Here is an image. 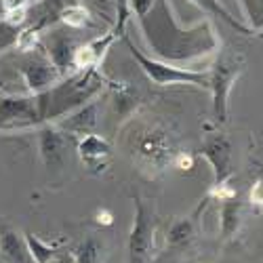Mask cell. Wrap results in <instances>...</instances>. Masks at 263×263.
Masks as SVG:
<instances>
[{"mask_svg": "<svg viewBox=\"0 0 263 263\" xmlns=\"http://www.w3.org/2000/svg\"><path fill=\"white\" fill-rule=\"evenodd\" d=\"M19 72H21V76H24V80H26L32 95L49 91L51 86H55L63 78L61 72L51 63V59L47 55H36V57H30L26 61H21L19 63Z\"/></svg>", "mask_w": 263, "mask_h": 263, "instance_id": "obj_9", "label": "cell"}, {"mask_svg": "<svg viewBox=\"0 0 263 263\" xmlns=\"http://www.w3.org/2000/svg\"><path fill=\"white\" fill-rule=\"evenodd\" d=\"M120 143L135 168L147 179L160 177L179 154L177 137L158 116H130L120 130Z\"/></svg>", "mask_w": 263, "mask_h": 263, "instance_id": "obj_2", "label": "cell"}, {"mask_svg": "<svg viewBox=\"0 0 263 263\" xmlns=\"http://www.w3.org/2000/svg\"><path fill=\"white\" fill-rule=\"evenodd\" d=\"M247 70V57L236 49L217 51V57L209 70V89L213 93V118L228 122V99L232 86Z\"/></svg>", "mask_w": 263, "mask_h": 263, "instance_id": "obj_4", "label": "cell"}, {"mask_svg": "<svg viewBox=\"0 0 263 263\" xmlns=\"http://www.w3.org/2000/svg\"><path fill=\"white\" fill-rule=\"evenodd\" d=\"M173 168H179V171H192L194 168V156L192 154H185V152H179L177 158L173 162Z\"/></svg>", "mask_w": 263, "mask_h": 263, "instance_id": "obj_28", "label": "cell"}, {"mask_svg": "<svg viewBox=\"0 0 263 263\" xmlns=\"http://www.w3.org/2000/svg\"><path fill=\"white\" fill-rule=\"evenodd\" d=\"M68 145H70V135L65 130H61L55 122H49L38 130V149H40V156L45 160L47 168L59 171L63 166L65 154H68Z\"/></svg>", "mask_w": 263, "mask_h": 263, "instance_id": "obj_10", "label": "cell"}, {"mask_svg": "<svg viewBox=\"0 0 263 263\" xmlns=\"http://www.w3.org/2000/svg\"><path fill=\"white\" fill-rule=\"evenodd\" d=\"M17 34H19V30H17L15 26H11V24H7V21H3V24H0V51L7 49V47H11V45H15Z\"/></svg>", "mask_w": 263, "mask_h": 263, "instance_id": "obj_24", "label": "cell"}, {"mask_svg": "<svg viewBox=\"0 0 263 263\" xmlns=\"http://www.w3.org/2000/svg\"><path fill=\"white\" fill-rule=\"evenodd\" d=\"M192 240H194V221L190 217L173 221V226L168 228V234H166V242L171 247H175V249L187 247Z\"/></svg>", "mask_w": 263, "mask_h": 263, "instance_id": "obj_18", "label": "cell"}, {"mask_svg": "<svg viewBox=\"0 0 263 263\" xmlns=\"http://www.w3.org/2000/svg\"><path fill=\"white\" fill-rule=\"evenodd\" d=\"M128 3H130L133 13L137 15V19H141V17H145L152 11V7L156 5V0H128Z\"/></svg>", "mask_w": 263, "mask_h": 263, "instance_id": "obj_27", "label": "cell"}, {"mask_svg": "<svg viewBox=\"0 0 263 263\" xmlns=\"http://www.w3.org/2000/svg\"><path fill=\"white\" fill-rule=\"evenodd\" d=\"M135 219L128 234L126 263H152L154 259V240H156V217L145 202L135 196Z\"/></svg>", "mask_w": 263, "mask_h": 263, "instance_id": "obj_6", "label": "cell"}, {"mask_svg": "<svg viewBox=\"0 0 263 263\" xmlns=\"http://www.w3.org/2000/svg\"><path fill=\"white\" fill-rule=\"evenodd\" d=\"M0 263H36L30 255L26 236L9 228L0 232Z\"/></svg>", "mask_w": 263, "mask_h": 263, "instance_id": "obj_14", "label": "cell"}, {"mask_svg": "<svg viewBox=\"0 0 263 263\" xmlns=\"http://www.w3.org/2000/svg\"><path fill=\"white\" fill-rule=\"evenodd\" d=\"M28 17V7H19V9H11V11H5V21L15 28H19L21 24L26 21Z\"/></svg>", "mask_w": 263, "mask_h": 263, "instance_id": "obj_25", "label": "cell"}, {"mask_svg": "<svg viewBox=\"0 0 263 263\" xmlns=\"http://www.w3.org/2000/svg\"><path fill=\"white\" fill-rule=\"evenodd\" d=\"M137 105V97H135V91L128 89V86H120L116 91V107L118 112L124 116V114H130Z\"/></svg>", "mask_w": 263, "mask_h": 263, "instance_id": "obj_22", "label": "cell"}, {"mask_svg": "<svg viewBox=\"0 0 263 263\" xmlns=\"http://www.w3.org/2000/svg\"><path fill=\"white\" fill-rule=\"evenodd\" d=\"M103 84L105 80L97 72V68L82 70L74 76H68L65 80H59L49 91L40 93L42 105H45V122L57 120L74 112L76 107L93 101L101 93Z\"/></svg>", "mask_w": 263, "mask_h": 263, "instance_id": "obj_3", "label": "cell"}, {"mask_svg": "<svg viewBox=\"0 0 263 263\" xmlns=\"http://www.w3.org/2000/svg\"><path fill=\"white\" fill-rule=\"evenodd\" d=\"M253 32L263 30V0H240Z\"/></svg>", "mask_w": 263, "mask_h": 263, "instance_id": "obj_21", "label": "cell"}, {"mask_svg": "<svg viewBox=\"0 0 263 263\" xmlns=\"http://www.w3.org/2000/svg\"><path fill=\"white\" fill-rule=\"evenodd\" d=\"M76 152H78V156L86 168H91L93 173H101V171H105L109 156H112V145H109L103 137L89 133V135H82L78 139Z\"/></svg>", "mask_w": 263, "mask_h": 263, "instance_id": "obj_12", "label": "cell"}, {"mask_svg": "<svg viewBox=\"0 0 263 263\" xmlns=\"http://www.w3.org/2000/svg\"><path fill=\"white\" fill-rule=\"evenodd\" d=\"M105 247L95 236L84 238L74 251V263H103Z\"/></svg>", "mask_w": 263, "mask_h": 263, "instance_id": "obj_16", "label": "cell"}, {"mask_svg": "<svg viewBox=\"0 0 263 263\" xmlns=\"http://www.w3.org/2000/svg\"><path fill=\"white\" fill-rule=\"evenodd\" d=\"M80 45L72 38V36H65L55 32L47 45V57L51 59V63L61 72V76L68 74V70H74V55L76 49Z\"/></svg>", "mask_w": 263, "mask_h": 263, "instance_id": "obj_13", "label": "cell"}, {"mask_svg": "<svg viewBox=\"0 0 263 263\" xmlns=\"http://www.w3.org/2000/svg\"><path fill=\"white\" fill-rule=\"evenodd\" d=\"M26 242H28V249H30V255L36 263H51L61 251L57 245H49L45 240H40L38 236L34 234H26Z\"/></svg>", "mask_w": 263, "mask_h": 263, "instance_id": "obj_20", "label": "cell"}, {"mask_svg": "<svg viewBox=\"0 0 263 263\" xmlns=\"http://www.w3.org/2000/svg\"><path fill=\"white\" fill-rule=\"evenodd\" d=\"M99 122V103L93 99L89 103H84L80 107H76L74 112L65 114L61 118L55 120V124L65 130L68 135H76V137H82V135H89L95 130Z\"/></svg>", "mask_w": 263, "mask_h": 263, "instance_id": "obj_11", "label": "cell"}, {"mask_svg": "<svg viewBox=\"0 0 263 263\" xmlns=\"http://www.w3.org/2000/svg\"><path fill=\"white\" fill-rule=\"evenodd\" d=\"M45 122V105L40 93L30 97H0V128H21Z\"/></svg>", "mask_w": 263, "mask_h": 263, "instance_id": "obj_7", "label": "cell"}, {"mask_svg": "<svg viewBox=\"0 0 263 263\" xmlns=\"http://www.w3.org/2000/svg\"><path fill=\"white\" fill-rule=\"evenodd\" d=\"M97 221L103 223V226H109V223H112V215H109L107 211H99L97 213Z\"/></svg>", "mask_w": 263, "mask_h": 263, "instance_id": "obj_31", "label": "cell"}, {"mask_svg": "<svg viewBox=\"0 0 263 263\" xmlns=\"http://www.w3.org/2000/svg\"><path fill=\"white\" fill-rule=\"evenodd\" d=\"M259 171H261V173H263V164H259Z\"/></svg>", "mask_w": 263, "mask_h": 263, "instance_id": "obj_32", "label": "cell"}, {"mask_svg": "<svg viewBox=\"0 0 263 263\" xmlns=\"http://www.w3.org/2000/svg\"><path fill=\"white\" fill-rule=\"evenodd\" d=\"M200 154L213 168V187L223 185L232 177V141L223 133L206 135Z\"/></svg>", "mask_w": 263, "mask_h": 263, "instance_id": "obj_8", "label": "cell"}, {"mask_svg": "<svg viewBox=\"0 0 263 263\" xmlns=\"http://www.w3.org/2000/svg\"><path fill=\"white\" fill-rule=\"evenodd\" d=\"M192 3H196L202 11H206V13H211V15H217V17H221L228 26H232L234 30H238L240 34H245V36H253L255 32L249 28V26H245V24H240L238 19H234L221 5H219V0H192Z\"/></svg>", "mask_w": 263, "mask_h": 263, "instance_id": "obj_19", "label": "cell"}, {"mask_svg": "<svg viewBox=\"0 0 263 263\" xmlns=\"http://www.w3.org/2000/svg\"><path fill=\"white\" fill-rule=\"evenodd\" d=\"M249 202L255 206H263V173L259 175V179L253 183V187L249 192Z\"/></svg>", "mask_w": 263, "mask_h": 263, "instance_id": "obj_26", "label": "cell"}, {"mask_svg": "<svg viewBox=\"0 0 263 263\" xmlns=\"http://www.w3.org/2000/svg\"><path fill=\"white\" fill-rule=\"evenodd\" d=\"M124 42L133 55V59L139 63V68L143 70V74L158 86H168V84H194V86H202L209 89V72H198V70H190V68H181V65H175L162 59H152L147 55H143L133 42L124 36Z\"/></svg>", "mask_w": 263, "mask_h": 263, "instance_id": "obj_5", "label": "cell"}, {"mask_svg": "<svg viewBox=\"0 0 263 263\" xmlns=\"http://www.w3.org/2000/svg\"><path fill=\"white\" fill-rule=\"evenodd\" d=\"M221 206H219V226H221V238L230 240L238 234L240 226H242V202H240L238 194L232 196V198L219 200Z\"/></svg>", "mask_w": 263, "mask_h": 263, "instance_id": "obj_15", "label": "cell"}, {"mask_svg": "<svg viewBox=\"0 0 263 263\" xmlns=\"http://www.w3.org/2000/svg\"><path fill=\"white\" fill-rule=\"evenodd\" d=\"M59 21L63 26L68 28H74V30H80V28H86L93 24L91 19V13L84 5H65L61 11H59Z\"/></svg>", "mask_w": 263, "mask_h": 263, "instance_id": "obj_17", "label": "cell"}, {"mask_svg": "<svg viewBox=\"0 0 263 263\" xmlns=\"http://www.w3.org/2000/svg\"><path fill=\"white\" fill-rule=\"evenodd\" d=\"M45 3L49 5V9H53V11H61L65 5H68V0H45Z\"/></svg>", "mask_w": 263, "mask_h": 263, "instance_id": "obj_30", "label": "cell"}, {"mask_svg": "<svg viewBox=\"0 0 263 263\" xmlns=\"http://www.w3.org/2000/svg\"><path fill=\"white\" fill-rule=\"evenodd\" d=\"M139 21L152 51L168 63L198 59L215 53V49L219 47L217 36L209 21L198 24L192 30H183L175 24L166 0H156L152 11Z\"/></svg>", "mask_w": 263, "mask_h": 263, "instance_id": "obj_1", "label": "cell"}, {"mask_svg": "<svg viewBox=\"0 0 263 263\" xmlns=\"http://www.w3.org/2000/svg\"><path fill=\"white\" fill-rule=\"evenodd\" d=\"M38 32H40V26L28 28V30H24V32H19V34H17V40H15V47H17L19 51H24V53L34 51L36 45H38Z\"/></svg>", "mask_w": 263, "mask_h": 263, "instance_id": "obj_23", "label": "cell"}, {"mask_svg": "<svg viewBox=\"0 0 263 263\" xmlns=\"http://www.w3.org/2000/svg\"><path fill=\"white\" fill-rule=\"evenodd\" d=\"M86 5L101 13L103 17H109V11H112V0H86Z\"/></svg>", "mask_w": 263, "mask_h": 263, "instance_id": "obj_29", "label": "cell"}]
</instances>
